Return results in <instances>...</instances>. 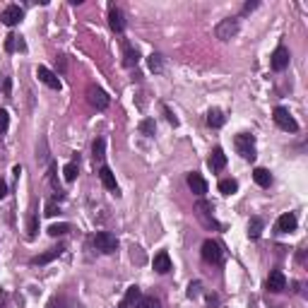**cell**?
Masks as SVG:
<instances>
[{"mask_svg":"<svg viewBox=\"0 0 308 308\" xmlns=\"http://www.w3.org/2000/svg\"><path fill=\"white\" fill-rule=\"evenodd\" d=\"M234 145H236V152L248 159V162H253L255 159V137L250 135V132H239L236 137H234Z\"/></svg>","mask_w":308,"mask_h":308,"instance_id":"1","label":"cell"},{"mask_svg":"<svg viewBox=\"0 0 308 308\" xmlns=\"http://www.w3.org/2000/svg\"><path fill=\"white\" fill-rule=\"evenodd\" d=\"M214 34H217L219 41H231V39L239 34V19H236V17H227V19H222V22L214 27Z\"/></svg>","mask_w":308,"mask_h":308,"instance_id":"2","label":"cell"},{"mask_svg":"<svg viewBox=\"0 0 308 308\" xmlns=\"http://www.w3.org/2000/svg\"><path fill=\"white\" fill-rule=\"evenodd\" d=\"M202 260H205L207 265H222V260H224L222 246H219L217 241L207 239V241L202 243Z\"/></svg>","mask_w":308,"mask_h":308,"instance_id":"3","label":"cell"},{"mask_svg":"<svg viewBox=\"0 0 308 308\" xmlns=\"http://www.w3.org/2000/svg\"><path fill=\"white\" fill-rule=\"evenodd\" d=\"M272 118H275L277 128H282V130H287V132H296V130H299V123L294 121V116H292L284 106H277V109L272 111Z\"/></svg>","mask_w":308,"mask_h":308,"instance_id":"4","label":"cell"},{"mask_svg":"<svg viewBox=\"0 0 308 308\" xmlns=\"http://www.w3.org/2000/svg\"><path fill=\"white\" fill-rule=\"evenodd\" d=\"M94 246L99 248L101 253H116L118 250V239L113 234H109V231H99L94 236Z\"/></svg>","mask_w":308,"mask_h":308,"instance_id":"5","label":"cell"},{"mask_svg":"<svg viewBox=\"0 0 308 308\" xmlns=\"http://www.w3.org/2000/svg\"><path fill=\"white\" fill-rule=\"evenodd\" d=\"M22 17H24V10H22L19 5H7V7L0 12V22H2L5 27H15V24H19Z\"/></svg>","mask_w":308,"mask_h":308,"instance_id":"6","label":"cell"},{"mask_svg":"<svg viewBox=\"0 0 308 308\" xmlns=\"http://www.w3.org/2000/svg\"><path fill=\"white\" fill-rule=\"evenodd\" d=\"M89 104L94 106V109H99V111H104V109H109V104H111V99H109V94L101 89V87H89Z\"/></svg>","mask_w":308,"mask_h":308,"instance_id":"7","label":"cell"},{"mask_svg":"<svg viewBox=\"0 0 308 308\" xmlns=\"http://www.w3.org/2000/svg\"><path fill=\"white\" fill-rule=\"evenodd\" d=\"M289 61H292L289 49H287V46H277V49H275V53H272V61H270V65H272V70L282 72V70L289 65Z\"/></svg>","mask_w":308,"mask_h":308,"instance_id":"8","label":"cell"},{"mask_svg":"<svg viewBox=\"0 0 308 308\" xmlns=\"http://www.w3.org/2000/svg\"><path fill=\"white\" fill-rule=\"evenodd\" d=\"M296 214L294 212H284L279 219H277V224H275V229H277V234H292V231H296Z\"/></svg>","mask_w":308,"mask_h":308,"instance_id":"9","label":"cell"},{"mask_svg":"<svg viewBox=\"0 0 308 308\" xmlns=\"http://www.w3.org/2000/svg\"><path fill=\"white\" fill-rule=\"evenodd\" d=\"M267 289H270L272 294H279V292L287 289V277H284L282 270H272V272H270V277H267Z\"/></svg>","mask_w":308,"mask_h":308,"instance_id":"10","label":"cell"},{"mask_svg":"<svg viewBox=\"0 0 308 308\" xmlns=\"http://www.w3.org/2000/svg\"><path fill=\"white\" fill-rule=\"evenodd\" d=\"M36 77L46 84V87H51V89H61V80H58V75L53 72V70H49V67H44V65H39V70H36Z\"/></svg>","mask_w":308,"mask_h":308,"instance_id":"11","label":"cell"},{"mask_svg":"<svg viewBox=\"0 0 308 308\" xmlns=\"http://www.w3.org/2000/svg\"><path fill=\"white\" fill-rule=\"evenodd\" d=\"M99 178H101V183H104V188H106V190H111V193H116V195H118V183H116V176H113V171H111L106 164L99 169Z\"/></svg>","mask_w":308,"mask_h":308,"instance_id":"12","label":"cell"},{"mask_svg":"<svg viewBox=\"0 0 308 308\" xmlns=\"http://www.w3.org/2000/svg\"><path fill=\"white\" fill-rule=\"evenodd\" d=\"M109 24H111V29H113V32H118V34L125 29L123 12H121L116 5H111V7H109Z\"/></svg>","mask_w":308,"mask_h":308,"instance_id":"13","label":"cell"},{"mask_svg":"<svg viewBox=\"0 0 308 308\" xmlns=\"http://www.w3.org/2000/svg\"><path fill=\"white\" fill-rule=\"evenodd\" d=\"M224 166H227V154H224L222 147H214L212 154H210V169L212 171H222Z\"/></svg>","mask_w":308,"mask_h":308,"instance_id":"14","label":"cell"},{"mask_svg":"<svg viewBox=\"0 0 308 308\" xmlns=\"http://www.w3.org/2000/svg\"><path fill=\"white\" fill-rule=\"evenodd\" d=\"M197 212H200V217L205 219V224H207V227H219V224L214 222V214H212V212H214L212 202H205V200H200V202H197Z\"/></svg>","mask_w":308,"mask_h":308,"instance_id":"15","label":"cell"},{"mask_svg":"<svg viewBox=\"0 0 308 308\" xmlns=\"http://www.w3.org/2000/svg\"><path fill=\"white\" fill-rule=\"evenodd\" d=\"M188 188L195 193V195H205L207 193V183H205V178L200 176V174H188Z\"/></svg>","mask_w":308,"mask_h":308,"instance_id":"16","label":"cell"},{"mask_svg":"<svg viewBox=\"0 0 308 308\" xmlns=\"http://www.w3.org/2000/svg\"><path fill=\"white\" fill-rule=\"evenodd\" d=\"M154 270H157L159 275H166V272L171 270V258H169L166 250H162V253L154 255Z\"/></svg>","mask_w":308,"mask_h":308,"instance_id":"17","label":"cell"},{"mask_svg":"<svg viewBox=\"0 0 308 308\" xmlns=\"http://www.w3.org/2000/svg\"><path fill=\"white\" fill-rule=\"evenodd\" d=\"M135 301H140V287H137V284L128 287V292H125L123 301H121V306L118 308H132L135 306Z\"/></svg>","mask_w":308,"mask_h":308,"instance_id":"18","label":"cell"},{"mask_svg":"<svg viewBox=\"0 0 308 308\" xmlns=\"http://www.w3.org/2000/svg\"><path fill=\"white\" fill-rule=\"evenodd\" d=\"M253 178H255V183L260 185V188H270L272 185V174L267 169H255L253 171Z\"/></svg>","mask_w":308,"mask_h":308,"instance_id":"19","label":"cell"},{"mask_svg":"<svg viewBox=\"0 0 308 308\" xmlns=\"http://www.w3.org/2000/svg\"><path fill=\"white\" fill-rule=\"evenodd\" d=\"M17 49H19V51H27V46H24V41H22L19 36H15V34H10V36L5 39V51H7V53H12V51H17Z\"/></svg>","mask_w":308,"mask_h":308,"instance_id":"20","label":"cell"},{"mask_svg":"<svg viewBox=\"0 0 308 308\" xmlns=\"http://www.w3.org/2000/svg\"><path fill=\"white\" fill-rule=\"evenodd\" d=\"M262 227H265V222L260 217H250V222H248V236L250 239H258L262 234Z\"/></svg>","mask_w":308,"mask_h":308,"instance_id":"21","label":"cell"},{"mask_svg":"<svg viewBox=\"0 0 308 308\" xmlns=\"http://www.w3.org/2000/svg\"><path fill=\"white\" fill-rule=\"evenodd\" d=\"M123 56H125V65H128V67L137 65V61H140V53H137V49H132L130 44H123Z\"/></svg>","mask_w":308,"mask_h":308,"instance_id":"22","label":"cell"},{"mask_svg":"<svg viewBox=\"0 0 308 308\" xmlns=\"http://www.w3.org/2000/svg\"><path fill=\"white\" fill-rule=\"evenodd\" d=\"M61 253H63V248H51L49 253H44V255H39V258H34L32 262H34V265H46V262H51V260H56V258H58Z\"/></svg>","mask_w":308,"mask_h":308,"instance_id":"23","label":"cell"},{"mask_svg":"<svg viewBox=\"0 0 308 308\" xmlns=\"http://www.w3.org/2000/svg\"><path fill=\"white\" fill-rule=\"evenodd\" d=\"M207 125H210V128H222V125H224V113H222L219 109H210V113H207Z\"/></svg>","mask_w":308,"mask_h":308,"instance_id":"24","label":"cell"},{"mask_svg":"<svg viewBox=\"0 0 308 308\" xmlns=\"http://www.w3.org/2000/svg\"><path fill=\"white\" fill-rule=\"evenodd\" d=\"M239 190V183L234 181V178H222L219 181V193H224V195H234Z\"/></svg>","mask_w":308,"mask_h":308,"instance_id":"25","label":"cell"},{"mask_svg":"<svg viewBox=\"0 0 308 308\" xmlns=\"http://www.w3.org/2000/svg\"><path fill=\"white\" fill-rule=\"evenodd\" d=\"M63 178H65L67 183H72V181L77 178V164H75V162H70V164L63 166Z\"/></svg>","mask_w":308,"mask_h":308,"instance_id":"26","label":"cell"},{"mask_svg":"<svg viewBox=\"0 0 308 308\" xmlns=\"http://www.w3.org/2000/svg\"><path fill=\"white\" fill-rule=\"evenodd\" d=\"M140 132H142L145 137H152V135L157 132V123H154L152 118H145V121L140 123Z\"/></svg>","mask_w":308,"mask_h":308,"instance_id":"27","label":"cell"},{"mask_svg":"<svg viewBox=\"0 0 308 308\" xmlns=\"http://www.w3.org/2000/svg\"><path fill=\"white\" fill-rule=\"evenodd\" d=\"M27 236L29 239H36V231H39V217L36 214H29V222H27Z\"/></svg>","mask_w":308,"mask_h":308,"instance_id":"28","label":"cell"},{"mask_svg":"<svg viewBox=\"0 0 308 308\" xmlns=\"http://www.w3.org/2000/svg\"><path fill=\"white\" fill-rule=\"evenodd\" d=\"M147 63H149V70H152V72H162V70H164V63H162V56H159V53H152V56L147 58Z\"/></svg>","mask_w":308,"mask_h":308,"instance_id":"29","label":"cell"},{"mask_svg":"<svg viewBox=\"0 0 308 308\" xmlns=\"http://www.w3.org/2000/svg\"><path fill=\"white\" fill-rule=\"evenodd\" d=\"M92 149H94V159H104V149H106V142H104V137H97Z\"/></svg>","mask_w":308,"mask_h":308,"instance_id":"30","label":"cell"},{"mask_svg":"<svg viewBox=\"0 0 308 308\" xmlns=\"http://www.w3.org/2000/svg\"><path fill=\"white\" fill-rule=\"evenodd\" d=\"M67 231H70V224H53V227H49L51 236H65Z\"/></svg>","mask_w":308,"mask_h":308,"instance_id":"31","label":"cell"},{"mask_svg":"<svg viewBox=\"0 0 308 308\" xmlns=\"http://www.w3.org/2000/svg\"><path fill=\"white\" fill-rule=\"evenodd\" d=\"M137 308H162V304L154 296H145V299H140V306Z\"/></svg>","mask_w":308,"mask_h":308,"instance_id":"32","label":"cell"},{"mask_svg":"<svg viewBox=\"0 0 308 308\" xmlns=\"http://www.w3.org/2000/svg\"><path fill=\"white\" fill-rule=\"evenodd\" d=\"M200 289H202L200 282H190V284H188V299H197V296H200Z\"/></svg>","mask_w":308,"mask_h":308,"instance_id":"33","label":"cell"},{"mask_svg":"<svg viewBox=\"0 0 308 308\" xmlns=\"http://www.w3.org/2000/svg\"><path fill=\"white\" fill-rule=\"evenodd\" d=\"M162 111H164V116H166V121H169V123L174 125V128L178 125V118H176V116H174V113L169 111V106H166V104H162Z\"/></svg>","mask_w":308,"mask_h":308,"instance_id":"34","label":"cell"},{"mask_svg":"<svg viewBox=\"0 0 308 308\" xmlns=\"http://www.w3.org/2000/svg\"><path fill=\"white\" fill-rule=\"evenodd\" d=\"M7 125H10V116H7V111H0V132H5V130H7Z\"/></svg>","mask_w":308,"mask_h":308,"instance_id":"35","label":"cell"},{"mask_svg":"<svg viewBox=\"0 0 308 308\" xmlns=\"http://www.w3.org/2000/svg\"><path fill=\"white\" fill-rule=\"evenodd\" d=\"M58 212H61V207H58L56 202H46V214H49V217H56Z\"/></svg>","mask_w":308,"mask_h":308,"instance_id":"36","label":"cell"},{"mask_svg":"<svg viewBox=\"0 0 308 308\" xmlns=\"http://www.w3.org/2000/svg\"><path fill=\"white\" fill-rule=\"evenodd\" d=\"M5 195H7V183H5V181L0 178V200H2Z\"/></svg>","mask_w":308,"mask_h":308,"instance_id":"37","label":"cell"},{"mask_svg":"<svg viewBox=\"0 0 308 308\" xmlns=\"http://www.w3.org/2000/svg\"><path fill=\"white\" fill-rule=\"evenodd\" d=\"M255 7H258V2H246V5H243V15H248V12L255 10Z\"/></svg>","mask_w":308,"mask_h":308,"instance_id":"38","label":"cell"}]
</instances>
